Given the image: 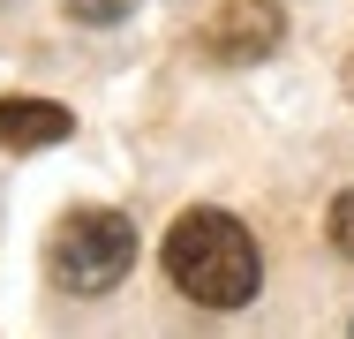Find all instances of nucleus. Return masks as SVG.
Listing matches in <instances>:
<instances>
[{
	"instance_id": "1",
	"label": "nucleus",
	"mask_w": 354,
	"mask_h": 339,
	"mask_svg": "<svg viewBox=\"0 0 354 339\" xmlns=\"http://www.w3.org/2000/svg\"><path fill=\"white\" fill-rule=\"evenodd\" d=\"M166 279L189 294V302H204V309H241L249 294H257V241H249V226L241 219H226V211H189V219H174V234H166Z\"/></svg>"
},
{
	"instance_id": "2",
	"label": "nucleus",
	"mask_w": 354,
	"mask_h": 339,
	"mask_svg": "<svg viewBox=\"0 0 354 339\" xmlns=\"http://www.w3.org/2000/svg\"><path fill=\"white\" fill-rule=\"evenodd\" d=\"M53 279L68 286V294H106V286H121L129 264H136V226L121 219V211H68L61 226H53Z\"/></svg>"
},
{
	"instance_id": "3",
	"label": "nucleus",
	"mask_w": 354,
	"mask_h": 339,
	"mask_svg": "<svg viewBox=\"0 0 354 339\" xmlns=\"http://www.w3.org/2000/svg\"><path fill=\"white\" fill-rule=\"evenodd\" d=\"M279 30H286L279 0H218V15L204 23V53L249 68V61H264V53L279 46Z\"/></svg>"
},
{
	"instance_id": "4",
	"label": "nucleus",
	"mask_w": 354,
	"mask_h": 339,
	"mask_svg": "<svg viewBox=\"0 0 354 339\" xmlns=\"http://www.w3.org/2000/svg\"><path fill=\"white\" fill-rule=\"evenodd\" d=\"M68 129H75V113L53 106V98H0V143L8 151H46Z\"/></svg>"
},
{
	"instance_id": "5",
	"label": "nucleus",
	"mask_w": 354,
	"mask_h": 339,
	"mask_svg": "<svg viewBox=\"0 0 354 339\" xmlns=\"http://www.w3.org/2000/svg\"><path fill=\"white\" fill-rule=\"evenodd\" d=\"M143 0H68L75 23H121V15H136Z\"/></svg>"
},
{
	"instance_id": "6",
	"label": "nucleus",
	"mask_w": 354,
	"mask_h": 339,
	"mask_svg": "<svg viewBox=\"0 0 354 339\" xmlns=\"http://www.w3.org/2000/svg\"><path fill=\"white\" fill-rule=\"evenodd\" d=\"M324 234H332V249H339V257H354V189L339 203H332V219H324Z\"/></svg>"
},
{
	"instance_id": "7",
	"label": "nucleus",
	"mask_w": 354,
	"mask_h": 339,
	"mask_svg": "<svg viewBox=\"0 0 354 339\" xmlns=\"http://www.w3.org/2000/svg\"><path fill=\"white\" fill-rule=\"evenodd\" d=\"M347 98H354V53H347Z\"/></svg>"
}]
</instances>
